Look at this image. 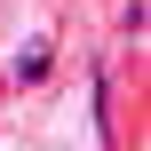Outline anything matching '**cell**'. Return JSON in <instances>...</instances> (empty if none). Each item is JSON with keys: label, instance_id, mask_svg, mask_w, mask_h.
<instances>
[{"label": "cell", "instance_id": "6da1fadb", "mask_svg": "<svg viewBox=\"0 0 151 151\" xmlns=\"http://www.w3.org/2000/svg\"><path fill=\"white\" fill-rule=\"evenodd\" d=\"M48 64H56V48H48V40H32V48L16 56V80L32 88V80H48Z\"/></svg>", "mask_w": 151, "mask_h": 151}, {"label": "cell", "instance_id": "7a4b0ae2", "mask_svg": "<svg viewBox=\"0 0 151 151\" xmlns=\"http://www.w3.org/2000/svg\"><path fill=\"white\" fill-rule=\"evenodd\" d=\"M119 24H127V32L143 40V0H127V8H119Z\"/></svg>", "mask_w": 151, "mask_h": 151}]
</instances>
